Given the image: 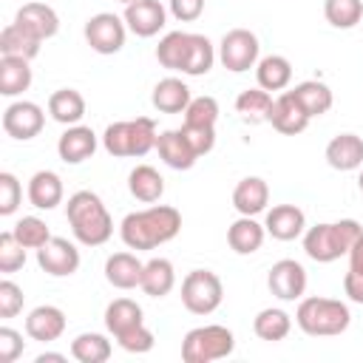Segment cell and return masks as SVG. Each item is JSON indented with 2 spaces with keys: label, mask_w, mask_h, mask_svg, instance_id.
I'll list each match as a JSON object with an SVG mask.
<instances>
[{
  "label": "cell",
  "mask_w": 363,
  "mask_h": 363,
  "mask_svg": "<svg viewBox=\"0 0 363 363\" xmlns=\"http://www.w3.org/2000/svg\"><path fill=\"white\" fill-rule=\"evenodd\" d=\"M182 230V213L167 204H153L139 213H128L122 218V241L130 250H153Z\"/></svg>",
  "instance_id": "obj_1"
},
{
  "label": "cell",
  "mask_w": 363,
  "mask_h": 363,
  "mask_svg": "<svg viewBox=\"0 0 363 363\" xmlns=\"http://www.w3.org/2000/svg\"><path fill=\"white\" fill-rule=\"evenodd\" d=\"M65 216H68V221H71L74 235H77L82 244H88V247L105 244V241L111 238V233H113V221H111V216H108L102 199H99L96 193H91V190L74 193V196L68 199V204H65Z\"/></svg>",
  "instance_id": "obj_2"
},
{
  "label": "cell",
  "mask_w": 363,
  "mask_h": 363,
  "mask_svg": "<svg viewBox=\"0 0 363 363\" xmlns=\"http://www.w3.org/2000/svg\"><path fill=\"white\" fill-rule=\"evenodd\" d=\"M298 326L312 337H332L349 329V306L335 298H303L298 306Z\"/></svg>",
  "instance_id": "obj_3"
},
{
  "label": "cell",
  "mask_w": 363,
  "mask_h": 363,
  "mask_svg": "<svg viewBox=\"0 0 363 363\" xmlns=\"http://www.w3.org/2000/svg\"><path fill=\"white\" fill-rule=\"evenodd\" d=\"M233 346H235V337L227 326H199V329H190L184 335V343H182V360L184 363H210V360H221L227 354H233Z\"/></svg>",
  "instance_id": "obj_4"
},
{
  "label": "cell",
  "mask_w": 363,
  "mask_h": 363,
  "mask_svg": "<svg viewBox=\"0 0 363 363\" xmlns=\"http://www.w3.org/2000/svg\"><path fill=\"white\" fill-rule=\"evenodd\" d=\"M224 298L221 278L213 269H193L182 281V303L193 315H210Z\"/></svg>",
  "instance_id": "obj_5"
},
{
  "label": "cell",
  "mask_w": 363,
  "mask_h": 363,
  "mask_svg": "<svg viewBox=\"0 0 363 363\" xmlns=\"http://www.w3.org/2000/svg\"><path fill=\"white\" fill-rule=\"evenodd\" d=\"M218 57L224 62L227 71H247L255 65L258 60V37L250 31V28H233L224 34L221 40V48H218Z\"/></svg>",
  "instance_id": "obj_6"
},
{
  "label": "cell",
  "mask_w": 363,
  "mask_h": 363,
  "mask_svg": "<svg viewBox=\"0 0 363 363\" xmlns=\"http://www.w3.org/2000/svg\"><path fill=\"white\" fill-rule=\"evenodd\" d=\"M85 40L96 54H116L125 45V23L111 11H99L85 23Z\"/></svg>",
  "instance_id": "obj_7"
},
{
  "label": "cell",
  "mask_w": 363,
  "mask_h": 363,
  "mask_svg": "<svg viewBox=\"0 0 363 363\" xmlns=\"http://www.w3.org/2000/svg\"><path fill=\"white\" fill-rule=\"evenodd\" d=\"M37 264L43 267V272L62 278V275H74L79 269V250L65 241V238H48L40 250H37Z\"/></svg>",
  "instance_id": "obj_8"
},
{
  "label": "cell",
  "mask_w": 363,
  "mask_h": 363,
  "mask_svg": "<svg viewBox=\"0 0 363 363\" xmlns=\"http://www.w3.org/2000/svg\"><path fill=\"white\" fill-rule=\"evenodd\" d=\"M267 122L284 133V136H295V133H303L306 125H309V113L303 111V105L295 99L292 91H284L278 99H272V108L267 113Z\"/></svg>",
  "instance_id": "obj_9"
},
{
  "label": "cell",
  "mask_w": 363,
  "mask_h": 363,
  "mask_svg": "<svg viewBox=\"0 0 363 363\" xmlns=\"http://www.w3.org/2000/svg\"><path fill=\"white\" fill-rule=\"evenodd\" d=\"M267 284H269V292H272L275 298H281V301H295V298H301L303 289H306V269H303L298 261H292V258H281V261L272 264Z\"/></svg>",
  "instance_id": "obj_10"
},
{
  "label": "cell",
  "mask_w": 363,
  "mask_h": 363,
  "mask_svg": "<svg viewBox=\"0 0 363 363\" xmlns=\"http://www.w3.org/2000/svg\"><path fill=\"white\" fill-rule=\"evenodd\" d=\"M43 108L34 102H14L3 111V130L14 139H34L43 130Z\"/></svg>",
  "instance_id": "obj_11"
},
{
  "label": "cell",
  "mask_w": 363,
  "mask_h": 363,
  "mask_svg": "<svg viewBox=\"0 0 363 363\" xmlns=\"http://www.w3.org/2000/svg\"><path fill=\"white\" fill-rule=\"evenodd\" d=\"M125 23L136 37H153L164 28V6L159 0H136L125 6Z\"/></svg>",
  "instance_id": "obj_12"
},
{
  "label": "cell",
  "mask_w": 363,
  "mask_h": 363,
  "mask_svg": "<svg viewBox=\"0 0 363 363\" xmlns=\"http://www.w3.org/2000/svg\"><path fill=\"white\" fill-rule=\"evenodd\" d=\"M40 43L43 37H37L28 26L23 23H9L0 31V54L3 57H23V60H34L40 54Z\"/></svg>",
  "instance_id": "obj_13"
},
{
  "label": "cell",
  "mask_w": 363,
  "mask_h": 363,
  "mask_svg": "<svg viewBox=\"0 0 363 363\" xmlns=\"http://www.w3.org/2000/svg\"><path fill=\"white\" fill-rule=\"evenodd\" d=\"M94 150H96V133L91 128H85V125L68 128L57 142V153H60V159L65 164H79V162L91 159Z\"/></svg>",
  "instance_id": "obj_14"
},
{
  "label": "cell",
  "mask_w": 363,
  "mask_h": 363,
  "mask_svg": "<svg viewBox=\"0 0 363 363\" xmlns=\"http://www.w3.org/2000/svg\"><path fill=\"white\" fill-rule=\"evenodd\" d=\"M264 227L278 241H295L303 233V227H306V216L295 204H275L267 213V224Z\"/></svg>",
  "instance_id": "obj_15"
},
{
  "label": "cell",
  "mask_w": 363,
  "mask_h": 363,
  "mask_svg": "<svg viewBox=\"0 0 363 363\" xmlns=\"http://www.w3.org/2000/svg\"><path fill=\"white\" fill-rule=\"evenodd\" d=\"M26 332H28L31 340H43V343L57 340L65 332L62 309H57V306H37V309H31L28 318H26Z\"/></svg>",
  "instance_id": "obj_16"
},
{
  "label": "cell",
  "mask_w": 363,
  "mask_h": 363,
  "mask_svg": "<svg viewBox=\"0 0 363 363\" xmlns=\"http://www.w3.org/2000/svg\"><path fill=\"white\" fill-rule=\"evenodd\" d=\"M326 162L335 170H357L363 164V139L357 133H337L326 145Z\"/></svg>",
  "instance_id": "obj_17"
},
{
  "label": "cell",
  "mask_w": 363,
  "mask_h": 363,
  "mask_svg": "<svg viewBox=\"0 0 363 363\" xmlns=\"http://www.w3.org/2000/svg\"><path fill=\"white\" fill-rule=\"evenodd\" d=\"M156 147H159V156L164 159V164H170L173 170H190L196 164V159H199L182 130H164V133H159Z\"/></svg>",
  "instance_id": "obj_18"
},
{
  "label": "cell",
  "mask_w": 363,
  "mask_h": 363,
  "mask_svg": "<svg viewBox=\"0 0 363 363\" xmlns=\"http://www.w3.org/2000/svg\"><path fill=\"white\" fill-rule=\"evenodd\" d=\"M269 201V187L264 179L258 176H247L235 184L233 190V207L241 213V216H258Z\"/></svg>",
  "instance_id": "obj_19"
},
{
  "label": "cell",
  "mask_w": 363,
  "mask_h": 363,
  "mask_svg": "<svg viewBox=\"0 0 363 363\" xmlns=\"http://www.w3.org/2000/svg\"><path fill=\"white\" fill-rule=\"evenodd\" d=\"M142 269H145V264L136 255H130V252H113L105 261V278L116 289H133V286H139L142 284Z\"/></svg>",
  "instance_id": "obj_20"
},
{
  "label": "cell",
  "mask_w": 363,
  "mask_h": 363,
  "mask_svg": "<svg viewBox=\"0 0 363 363\" xmlns=\"http://www.w3.org/2000/svg\"><path fill=\"white\" fill-rule=\"evenodd\" d=\"M303 250L318 264H329V261H335V258L343 255L340 252V244L335 238V227L332 224H315V227H309L306 235H303Z\"/></svg>",
  "instance_id": "obj_21"
},
{
  "label": "cell",
  "mask_w": 363,
  "mask_h": 363,
  "mask_svg": "<svg viewBox=\"0 0 363 363\" xmlns=\"http://www.w3.org/2000/svg\"><path fill=\"white\" fill-rule=\"evenodd\" d=\"M190 105V88L176 79V77H164L156 82L153 88V108L162 113H184Z\"/></svg>",
  "instance_id": "obj_22"
},
{
  "label": "cell",
  "mask_w": 363,
  "mask_h": 363,
  "mask_svg": "<svg viewBox=\"0 0 363 363\" xmlns=\"http://www.w3.org/2000/svg\"><path fill=\"white\" fill-rule=\"evenodd\" d=\"M28 201L37 210H54L62 201V182L54 170H37L28 182Z\"/></svg>",
  "instance_id": "obj_23"
},
{
  "label": "cell",
  "mask_w": 363,
  "mask_h": 363,
  "mask_svg": "<svg viewBox=\"0 0 363 363\" xmlns=\"http://www.w3.org/2000/svg\"><path fill=\"white\" fill-rule=\"evenodd\" d=\"M227 244L233 247V252L238 255H252L261 250L264 244V227L252 218V216H241L238 221L230 224L227 230Z\"/></svg>",
  "instance_id": "obj_24"
},
{
  "label": "cell",
  "mask_w": 363,
  "mask_h": 363,
  "mask_svg": "<svg viewBox=\"0 0 363 363\" xmlns=\"http://www.w3.org/2000/svg\"><path fill=\"white\" fill-rule=\"evenodd\" d=\"M128 190H130L133 199H139V201H145V204H153V201H159L162 193H164V179L159 176L156 167H150V164H136V167L130 170V176H128Z\"/></svg>",
  "instance_id": "obj_25"
},
{
  "label": "cell",
  "mask_w": 363,
  "mask_h": 363,
  "mask_svg": "<svg viewBox=\"0 0 363 363\" xmlns=\"http://www.w3.org/2000/svg\"><path fill=\"white\" fill-rule=\"evenodd\" d=\"M17 23H23V26H28L37 37H43V40H48V37H54L57 31H60V17H57V11L51 9V6H45V3H26V6H20V11H17V17H14Z\"/></svg>",
  "instance_id": "obj_26"
},
{
  "label": "cell",
  "mask_w": 363,
  "mask_h": 363,
  "mask_svg": "<svg viewBox=\"0 0 363 363\" xmlns=\"http://www.w3.org/2000/svg\"><path fill=\"white\" fill-rule=\"evenodd\" d=\"M48 113L62 125H77L85 116V96L74 88H60L48 96Z\"/></svg>",
  "instance_id": "obj_27"
},
{
  "label": "cell",
  "mask_w": 363,
  "mask_h": 363,
  "mask_svg": "<svg viewBox=\"0 0 363 363\" xmlns=\"http://www.w3.org/2000/svg\"><path fill=\"white\" fill-rule=\"evenodd\" d=\"M176 284V272H173V264L167 258H150L142 269V292L150 295V298H164Z\"/></svg>",
  "instance_id": "obj_28"
},
{
  "label": "cell",
  "mask_w": 363,
  "mask_h": 363,
  "mask_svg": "<svg viewBox=\"0 0 363 363\" xmlns=\"http://www.w3.org/2000/svg\"><path fill=\"white\" fill-rule=\"evenodd\" d=\"M31 85V68L28 60L23 57H0V94L3 96H17L28 91Z\"/></svg>",
  "instance_id": "obj_29"
},
{
  "label": "cell",
  "mask_w": 363,
  "mask_h": 363,
  "mask_svg": "<svg viewBox=\"0 0 363 363\" xmlns=\"http://www.w3.org/2000/svg\"><path fill=\"white\" fill-rule=\"evenodd\" d=\"M255 77H258V85H261L264 91H284V88L289 85V79H292V65H289L286 57L269 54V57H264V60L258 62Z\"/></svg>",
  "instance_id": "obj_30"
},
{
  "label": "cell",
  "mask_w": 363,
  "mask_h": 363,
  "mask_svg": "<svg viewBox=\"0 0 363 363\" xmlns=\"http://www.w3.org/2000/svg\"><path fill=\"white\" fill-rule=\"evenodd\" d=\"M292 94L303 105V111L309 113V119L312 116H320V113H326L332 108V91H329V85H323L318 79H306V82L295 85Z\"/></svg>",
  "instance_id": "obj_31"
},
{
  "label": "cell",
  "mask_w": 363,
  "mask_h": 363,
  "mask_svg": "<svg viewBox=\"0 0 363 363\" xmlns=\"http://www.w3.org/2000/svg\"><path fill=\"white\" fill-rule=\"evenodd\" d=\"M136 323H142V306H139L136 301H130V298H116V301L108 303V309H105V326H108V332H111L113 337H116L119 332L136 326Z\"/></svg>",
  "instance_id": "obj_32"
},
{
  "label": "cell",
  "mask_w": 363,
  "mask_h": 363,
  "mask_svg": "<svg viewBox=\"0 0 363 363\" xmlns=\"http://www.w3.org/2000/svg\"><path fill=\"white\" fill-rule=\"evenodd\" d=\"M187 51H190V34L184 31H170L164 34V40L156 45V60L170 68V71H182L187 62Z\"/></svg>",
  "instance_id": "obj_33"
},
{
  "label": "cell",
  "mask_w": 363,
  "mask_h": 363,
  "mask_svg": "<svg viewBox=\"0 0 363 363\" xmlns=\"http://www.w3.org/2000/svg\"><path fill=\"white\" fill-rule=\"evenodd\" d=\"M252 329H255V335H258L261 340L275 343V340H284V337L289 335L292 320H289V315H286L284 309H261V312L255 315Z\"/></svg>",
  "instance_id": "obj_34"
},
{
  "label": "cell",
  "mask_w": 363,
  "mask_h": 363,
  "mask_svg": "<svg viewBox=\"0 0 363 363\" xmlns=\"http://www.w3.org/2000/svg\"><path fill=\"white\" fill-rule=\"evenodd\" d=\"M71 354L79 363H105L111 357V340L99 332H85L71 343Z\"/></svg>",
  "instance_id": "obj_35"
},
{
  "label": "cell",
  "mask_w": 363,
  "mask_h": 363,
  "mask_svg": "<svg viewBox=\"0 0 363 363\" xmlns=\"http://www.w3.org/2000/svg\"><path fill=\"white\" fill-rule=\"evenodd\" d=\"M213 43L204 34H190V51H187V62H184V74L187 77H201L213 68Z\"/></svg>",
  "instance_id": "obj_36"
},
{
  "label": "cell",
  "mask_w": 363,
  "mask_h": 363,
  "mask_svg": "<svg viewBox=\"0 0 363 363\" xmlns=\"http://www.w3.org/2000/svg\"><path fill=\"white\" fill-rule=\"evenodd\" d=\"M269 108H272V96H269V91H264V88H247V91H241L238 99H235V111H238L244 119H250V122L267 119Z\"/></svg>",
  "instance_id": "obj_37"
},
{
  "label": "cell",
  "mask_w": 363,
  "mask_h": 363,
  "mask_svg": "<svg viewBox=\"0 0 363 363\" xmlns=\"http://www.w3.org/2000/svg\"><path fill=\"white\" fill-rule=\"evenodd\" d=\"M323 14L335 28H352L363 17V0H326Z\"/></svg>",
  "instance_id": "obj_38"
},
{
  "label": "cell",
  "mask_w": 363,
  "mask_h": 363,
  "mask_svg": "<svg viewBox=\"0 0 363 363\" xmlns=\"http://www.w3.org/2000/svg\"><path fill=\"white\" fill-rule=\"evenodd\" d=\"M11 233L17 235V241H20L26 250H40V247L51 238L48 224H45V221H40L37 216H23V218L14 224V230H11Z\"/></svg>",
  "instance_id": "obj_39"
},
{
  "label": "cell",
  "mask_w": 363,
  "mask_h": 363,
  "mask_svg": "<svg viewBox=\"0 0 363 363\" xmlns=\"http://www.w3.org/2000/svg\"><path fill=\"white\" fill-rule=\"evenodd\" d=\"M156 122L150 116L130 119V156H145L150 147H156Z\"/></svg>",
  "instance_id": "obj_40"
},
{
  "label": "cell",
  "mask_w": 363,
  "mask_h": 363,
  "mask_svg": "<svg viewBox=\"0 0 363 363\" xmlns=\"http://www.w3.org/2000/svg\"><path fill=\"white\" fill-rule=\"evenodd\" d=\"M26 264V247L14 233H0V272H17Z\"/></svg>",
  "instance_id": "obj_41"
},
{
  "label": "cell",
  "mask_w": 363,
  "mask_h": 363,
  "mask_svg": "<svg viewBox=\"0 0 363 363\" xmlns=\"http://www.w3.org/2000/svg\"><path fill=\"white\" fill-rule=\"evenodd\" d=\"M216 119H218V102L213 96L190 99V105L184 111V122L187 125H210V128H216Z\"/></svg>",
  "instance_id": "obj_42"
},
{
  "label": "cell",
  "mask_w": 363,
  "mask_h": 363,
  "mask_svg": "<svg viewBox=\"0 0 363 363\" xmlns=\"http://www.w3.org/2000/svg\"><path fill=\"white\" fill-rule=\"evenodd\" d=\"M116 340H119V346H122L125 352H133V354H145V352L153 349V332H150L145 323H136V326L119 332Z\"/></svg>",
  "instance_id": "obj_43"
},
{
  "label": "cell",
  "mask_w": 363,
  "mask_h": 363,
  "mask_svg": "<svg viewBox=\"0 0 363 363\" xmlns=\"http://www.w3.org/2000/svg\"><path fill=\"white\" fill-rule=\"evenodd\" d=\"M105 150L111 156H130V122H113L105 128Z\"/></svg>",
  "instance_id": "obj_44"
},
{
  "label": "cell",
  "mask_w": 363,
  "mask_h": 363,
  "mask_svg": "<svg viewBox=\"0 0 363 363\" xmlns=\"http://www.w3.org/2000/svg\"><path fill=\"white\" fill-rule=\"evenodd\" d=\"M182 133H184V139L190 142V147L196 150V156H204V153H210L213 150V145H216V128H210V125H182Z\"/></svg>",
  "instance_id": "obj_45"
},
{
  "label": "cell",
  "mask_w": 363,
  "mask_h": 363,
  "mask_svg": "<svg viewBox=\"0 0 363 363\" xmlns=\"http://www.w3.org/2000/svg\"><path fill=\"white\" fill-rule=\"evenodd\" d=\"M23 199V187L11 173H0V216H11Z\"/></svg>",
  "instance_id": "obj_46"
},
{
  "label": "cell",
  "mask_w": 363,
  "mask_h": 363,
  "mask_svg": "<svg viewBox=\"0 0 363 363\" xmlns=\"http://www.w3.org/2000/svg\"><path fill=\"white\" fill-rule=\"evenodd\" d=\"M23 289L14 281H0V318H14L23 309Z\"/></svg>",
  "instance_id": "obj_47"
},
{
  "label": "cell",
  "mask_w": 363,
  "mask_h": 363,
  "mask_svg": "<svg viewBox=\"0 0 363 363\" xmlns=\"http://www.w3.org/2000/svg\"><path fill=\"white\" fill-rule=\"evenodd\" d=\"M332 227H335V238H337L343 255H349V250L363 238V227H360L354 218H340V221H335Z\"/></svg>",
  "instance_id": "obj_48"
},
{
  "label": "cell",
  "mask_w": 363,
  "mask_h": 363,
  "mask_svg": "<svg viewBox=\"0 0 363 363\" xmlns=\"http://www.w3.org/2000/svg\"><path fill=\"white\" fill-rule=\"evenodd\" d=\"M23 354V335L3 326L0 329V363H14Z\"/></svg>",
  "instance_id": "obj_49"
},
{
  "label": "cell",
  "mask_w": 363,
  "mask_h": 363,
  "mask_svg": "<svg viewBox=\"0 0 363 363\" xmlns=\"http://www.w3.org/2000/svg\"><path fill=\"white\" fill-rule=\"evenodd\" d=\"M170 11L182 23H193L204 11V0H170Z\"/></svg>",
  "instance_id": "obj_50"
},
{
  "label": "cell",
  "mask_w": 363,
  "mask_h": 363,
  "mask_svg": "<svg viewBox=\"0 0 363 363\" xmlns=\"http://www.w3.org/2000/svg\"><path fill=\"white\" fill-rule=\"evenodd\" d=\"M343 289H346V295H349L354 303H363V272L349 269L346 278H343Z\"/></svg>",
  "instance_id": "obj_51"
},
{
  "label": "cell",
  "mask_w": 363,
  "mask_h": 363,
  "mask_svg": "<svg viewBox=\"0 0 363 363\" xmlns=\"http://www.w3.org/2000/svg\"><path fill=\"white\" fill-rule=\"evenodd\" d=\"M349 269H357L363 272V238L349 250Z\"/></svg>",
  "instance_id": "obj_52"
},
{
  "label": "cell",
  "mask_w": 363,
  "mask_h": 363,
  "mask_svg": "<svg viewBox=\"0 0 363 363\" xmlns=\"http://www.w3.org/2000/svg\"><path fill=\"white\" fill-rule=\"evenodd\" d=\"M65 357L62 354H57V352H45V354H40L37 357V363H62Z\"/></svg>",
  "instance_id": "obj_53"
},
{
  "label": "cell",
  "mask_w": 363,
  "mask_h": 363,
  "mask_svg": "<svg viewBox=\"0 0 363 363\" xmlns=\"http://www.w3.org/2000/svg\"><path fill=\"white\" fill-rule=\"evenodd\" d=\"M357 184H360V193H363V170H360V179H357Z\"/></svg>",
  "instance_id": "obj_54"
},
{
  "label": "cell",
  "mask_w": 363,
  "mask_h": 363,
  "mask_svg": "<svg viewBox=\"0 0 363 363\" xmlns=\"http://www.w3.org/2000/svg\"><path fill=\"white\" fill-rule=\"evenodd\" d=\"M119 3H125V6H128V3H136V0H119Z\"/></svg>",
  "instance_id": "obj_55"
}]
</instances>
